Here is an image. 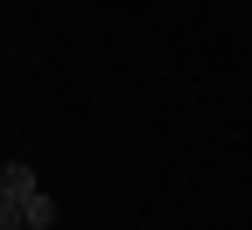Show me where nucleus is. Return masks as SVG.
<instances>
[{
  "instance_id": "nucleus-1",
  "label": "nucleus",
  "mask_w": 252,
  "mask_h": 230,
  "mask_svg": "<svg viewBox=\"0 0 252 230\" xmlns=\"http://www.w3.org/2000/svg\"><path fill=\"white\" fill-rule=\"evenodd\" d=\"M28 195H35V168L28 160H7L0 168V203H28Z\"/></svg>"
},
{
  "instance_id": "nucleus-2",
  "label": "nucleus",
  "mask_w": 252,
  "mask_h": 230,
  "mask_svg": "<svg viewBox=\"0 0 252 230\" xmlns=\"http://www.w3.org/2000/svg\"><path fill=\"white\" fill-rule=\"evenodd\" d=\"M21 223H28V230H49V223H56V203H49L42 188H35V195L21 203Z\"/></svg>"
},
{
  "instance_id": "nucleus-3",
  "label": "nucleus",
  "mask_w": 252,
  "mask_h": 230,
  "mask_svg": "<svg viewBox=\"0 0 252 230\" xmlns=\"http://www.w3.org/2000/svg\"><path fill=\"white\" fill-rule=\"evenodd\" d=\"M0 230H28L21 223V203H0Z\"/></svg>"
}]
</instances>
